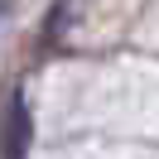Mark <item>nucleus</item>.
I'll list each match as a JSON object with an SVG mask.
<instances>
[{"mask_svg":"<svg viewBox=\"0 0 159 159\" xmlns=\"http://www.w3.org/2000/svg\"><path fill=\"white\" fill-rule=\"evenodd\" d=\"M15 149H10V159H24V140H29V116H24V92L15 97Z\"/></svg>","mask_w":159,"mask_h":159,"instance_id":"f257e3e1","label":"nucleus"},{"mask_svg":"<svg viewBox=\"0 0 159 159\" xmlns=\"http://www.w3.org/2000/svg\"><path fill=\"white\" fill-rule=\"evenodd\" d=\"M5 5H10V0H0V15H5Z\"/></svg>","mask_w":159,"mask_h":159,"instance_id":"f03ea898","label":"nucleus"}]
</instances>
